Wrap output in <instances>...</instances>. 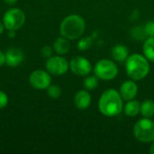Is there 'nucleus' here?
Segmentation results:
<instances>
[{"instance_id":"f257e3e1","label":"nucleus","mask_w":154,"mask_h":154,"mask_svg":"<svg viewBox=\"0 0 154 154\" xmlns=\"http://www.w3.org/2000/svg\"><path fill=\"white\" fill-rule=\"evenodd\" d=\"M124 99L118 90L108 88L104 91L98 100L99 112L106 117H114L124 110Z\"/></svg>"},{"instance_id":"f03ea898","label":"nucleus","mask_w":154,"mask_h":154,"mask_svg":"<svg viewBox=\"0 0 154 154\" xmlns=\"http://www.w3.org/2000/svg\"><path fill=\"white\" fill-rule=\"evenodd\" d=\"M125 71L127 76L135 81L145 79L150 72V61L144 55L134 53L125 60Z\"/></svg>"},{"instance_id":"7ed1b4c3","label":"nucleus","mask_w":154,"mask_h":154,"mask_svg":"<svg viewBox=\"0 0 154 154\" xmlns=\"http://www.w3.org/2000/svg\"><path fill=\"white\" fill-rule=\"evenodd\" d=\"M86 30V22L79 14H69L66 16L60 25V35L69 41L81 38Z\"/></svg>"},{"instance_id":"20e7f679","label":"nucleus","mask_w":154,"mask_h":154,"mask_svg":"<svg viewBox=\"0 0 154 154\" xmlns=\"http://www.w3.org/2000/svg\"><path fill=\"white\" fill-rule=\"evenodd\" d=\"M134 136L143 143L154 142V122L151 118L143 117L138 120L133 129Z\"/></svg>"},{"instance_id":"39448f33","label":"nucleus","mask_w":154,"mask_h":154,"mask_svg":"<svg viewBox=\"0 0 154 154\" xmlns=\"http://www.w3.org/2000/svg\"><path fill=\"white\" fill-rule=\"evenodd\" d=\"M95 76L101 80H112L118 75V68L114 60L109 59L99 60L93 68Z\"/></svg>"},{"instance_id":"423d86ee","label":"nucleus","mask_w":154,"mask_h":154,"mask_svg":"<svg viewBox=\"0 0 154 154\" xmlns=\"http://www.w3.org/2000/svg\"><path fill=\"white\" fill-rule=\"evenodd\" d=\"M25 22V14L20 8L13 7L7 10L3 16V23L7 31H17Z\"/></svg>"},{"instance_id":"0eeeda50","label":"nucleus","mask_w":154,"mask_h":154,"mask_svg":"<svg viewBox=\"0 0 154 154\" xmlns=\"http://www.w3.org/2000/svg\"><path fill=\"white\" fill-rule=\"evenodd\" d=\"M46 70L54 76L64 75L69 69V62L62 55L51 56L47 59L45 63Z\"/></svg>"},{"instance_id":"6e6552de","label":"nucleus","mask_w":154,"mask_h":154,"mask_svg":"<svg viewBox=\"0 0 154 154\" xmlns=\"http://www.w3.org/2000/svg\"><path fill=\"white\" fill-rule=\"evenodd\" d=\"M30 85L38 90L47 89L51 85V77L47 70L36 69L32 71L29 76Z\"/></svg>"},{"instance_id":"1a4fd4ad","label":"nucleus","mask_w":154,"mask_h":154,"mask_svg":"<svg viewBox=\"0 0 154 154\" xmlns=\"http://www.w3.org/2000/svg\"><path fill=\"white\" fill-rule=\"evenodd\" d=\"M69 69L75 75L86 77L92 71V65L87 58L76 56L69 61Z\"/></svg>"},{"instance_id":"9d476101","label":"nucleus","mask_w":154,"mask_h":154,"mask_svg":"<svg viewBox=\"0 0 154 154\" xmlns=\"http://www.w3.org/2000/svg\"><path fill=\"white\" fill-rule=\"evenodd\" d=\"M118 91L124 101H129L136 97L138 94V85L135 80H125L122 83Z\"/></svg>"},{"instance_id":"9b49d317","label":"nucleus","mask_w":154,"mask_h":154,"mask_svg":"<svg viewBox=\"0 0 154 154\" xmlns=\"http://www.w3.org/2000/svg\"><path fill=\"white\" fill-rule=\"evenodd\" d=\"M23 59V52L17 48H11L5 52V64L9 67L15 68L19 66Z\"/></svg>"},{"instance_id":"f8f14e48","label":"nucleus","mask_w":154,"mask_h":154,"mask_svg":"<svg viewBox=\"0 0 154 154\" xmlns=\"http://www.w3.org/2000/svg\"><path fill=\"white\" fill-rule=\"evenodd\" d=\"M92 97L88 90L81 89L79 90L74 97V104L76 107L79 110H85L88 108L91 105Z\"/></svg>"},{"instance_id":"ddd939ff","label":"nucleus","mask_w":154,"mask_h":154,"mask_svg":"<svg viewBox=\"0 0 154 154\" xmlns=\"http://www.w3.org/2000/svg\"><path fill=\"white\" fill-rule=\"evenodd\" d=\"M112 59L117 62H125L126 59L129 56V50L124 44H116L111 51Z\"/></svg>"},{"instance_id":"4468645a","label":"nucleus","mask_w":154,"mask_h":154,"mask_svg":"<svg viewBox=\"0 0 154 154\" xmlns=\"http://www.w3.org/2000/svg\"><path fill=\"white\" fill-rule=\"evenodd\" d=\"M53 50L58 55H65L70 50L69 40L61 36L57 38L53 42Z\"/></svg>"},{"instance_id":"2eb2a0df","label":"nucleus","mask_w":154,"mask_h":154,"mask_svg":"<svg viewBox=\"0 0 154 154\" xmlns=\"http://www.w3.org/2000/svg\"><path fill=\"white\" fill-rule=\"evenodd\" d=\"M123 111L128 117H135L141 113V103L135 99L126 101Z\"/></svg>"},{"instance_id":"dca6fc26","label":"nucleus","mask_w":154,"mask_h":154,"mask_svg":"<svg viewBox=\"0 0 154 154\" xmlns=\"http://www.w3.org/2000/svg\"><path fill=\"white\" fill-rule=\"evenodd\" d=\"M143 51V55L149 61L154 62V37H148L144 41Z\"/></svg>"},{"instance_id":"f3484780","label":"nucleus","mask_w":154,"mask_h":154,"mask_svg":"<svg viewBox=\"0 0 154 154\" xmlns=\"http://www.w3.org/2000/svg\"><path fill=\"white\" fill-rule=\"evenodd\" d=\"M141 114L143 117L152 118L154 116V101L146 99L141 103Z\"/></svg>"},{"instance_id":"a211bd4d","label":"nucleus","mask_w":154,"mask_h":154,"mask_svg":"<svg viewBox=\"0 0 154 154\" xmlns=\"http://www.w3.org/2000/svg\"><path fill=\"white\" fill-rule=\"evenodd\" d=\"M84 88L88 90L92 91L98 86V79L96 76H86V79L83 81Z\"/></svg>"},{"instance_id":"6ab92c4d","label":"nucleus","mask_w":154,"mask_h":154,"mask_svg":"<svg viewBox=\"0 0 154 154\" xmlns=\"http://www.w3.org/2000/svg\"><path fill=\"white\" fill-rule=\"evenodd\" d=\"M93 44V38L92 37H84L79 38V41L78 42V49L81 51L88 50Z\"/></svg>"},{"instance_id":"aec40b11","label":"nucleus","mask_w":154,"mask_h":154,"mask_svg":"<svg viewBox=\"0 0 154 154\" xmlns=\"http://www.w3.org/2000/svg\"><path fill=\"white\" fill-rule=\"evenodd\" d=\"M46 90L48 96L51 99H58L61 96V88L58 85H50Z\"/></svg>"},{"instance_id":"412c9836","label":"nucleus","mask_w":154,"mask_h":154,"mask_svg":"<svg viewBox=\"0 0 154 154\" xmlns=\"http://www.w3.org/2000/svg\"><path fill=\"white\" fill-rule=\"evenodd\" d=\"M143 29L145 35H147L148 37H154V21H150L146 23Z\"/></svg>"},{"instance_id":"4be33fe9","label":"nucleus","mask_w":154,"mask_h":154,"mask_svg":"<svg viewBox=\"0 0 154 154\" xmlns=\"http://www.w3.org/2000/svg\"><path fill=\"white\" fill-rule=\"evenodd\" d=\"M54 50H53V47H51L49 45H45L42 49V55L45 58H50L52 56V53H53Z\"/></svg>"},{"instance_id":"5701e85b","label":"nucleus","mask_w":154,"mask_h":154,"mask_svg":"<svg viewBox=\"0 0 154 154\" xmlns=\"http://www.w3.org/2000/svg\"><path fill=\"white\" fill-rule=\"evenodd\" d=\"M8 105V96L4 92L0 90V109L5 108Z\"/></svg>"},{"instance_id":"b1692460","label":"nucleus","mask_w":154,"mask_h":154,"mask_svg":"<svg viewBox=\"0 0 154 154\" xmlns=\"http://www.w3.org/2000/svg\"><path fill=\"white\" fill-rule=\"evenodd\" d=\"M5 64V53L0 51V67Z\"/></svg>"},{"instance_id":"393cba45","label":"nucleus","mask_w":154,"mask_h":154,"mask_svg":"<svg viewBox=\"0 0 154 154\" xmlns=\"http://www.w3.org/2000/svg\"><path fill=\"white\" fill-rule=\"evenodd\" d=\"M5 4L9 5H14V4H16L17 0H3Z\"/></svg>"},{"instance_id":"a878e982","label":"nucleus","mask_w":154,"mask_h":154,"mask_svg":"<svg viewBox=\"0 0 154 154\" xmlns=\"http://www.w3.org/2000/svg\"><path fill=\"white\" fill-rule=\"evenodd\" d=\"M7 35H8L9 38H14V37H15V31H13V30L8 31Z\"/></svg>"},{"instance_id":"bb28decb","label":"nucleus","mask_w":154,"mask_h":154,"mask_svg":"<svg viewBox=\"0 0 154 154\" xmlns=\"http://www.w3.org/2000/svg\"><path fill=\"white\" fill-rule=\"evenodd\" d=\"M5 29V25H4L3 22L0 21V34H2V33L4 32Z\"/></svg>"},{"instance_id":"cd10ccee","label":"nucleus","mask_w":154,"mask_h":154,"mask_svg":"<svg viewBox=\"0 0 154 154\" xmlns=\"http://www.w3.org/2000/svg\"><path fill=\"white\" fill-rule=\"evenodd\" d=\"M150 153L154 154V142L152 143V145L150 147Z\"/></svg>"}]
</instances>
